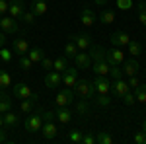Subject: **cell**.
Returning <instances> with one entry per match:
<instances>
[{
  "label": "cell",
  "mask_w": 146,
  "mask_h": 144,
  "mask_svg": "<svg viewBox=\"0 0 146 144\" xmlns=\"http://www.w3.org/2000/svg\"><path fill=\"white\" fill-rule=\"evenodd\" d=\"M74 94L78 96L80 100H94V96H96V88H94V82L90 80H78L76 84H74Z\"/></svg>",
  "instance_id": "obj_1"
},
{
  "label": "cell",
  "mask_w": 146,
  "mask_h": 144,
  "mask_svg": "<svg viewBox=\"0 0 146 144\" xmlns=\"http://www.w3.org/2000/svg\"><path fill=\"white\" fill-rule=\"evenodd\" d=\"M105 60H107L109 66H121L125 60V53L119 47H113L109 51H105Z\"/></svg>",
  "instance_id": "obj_2"
},
{
  "label": "cell",
  "mask_w": 146,
  "mask_h": 144,
  "mask_svg": "<svg viewBox=\"0 0 146 144\" xmlns=\"http://www.w3.org/2000/svg\"><path fill=\"white\" fill-rule=\"evenodd\" d=\"M0 29H2L4 33L16 35L20 31V25L16 22V18H12V16H0Z\"/></svg>",
  "instance_id": "obj_3"
},
{
  "label": "cell",
  "mask_w": 146,
  "mask_h": 144,
  "mask_svg": "<svg viewBox=\"0 0 146 144\" xmlns=\"http://www.w3.org/2000/svg\"><path fill=\"white\" fill-rule=\"evenodd\" d=\"M68 41H72V43L78 47V51H88L92 47V37L88 33H72V35H68Z\"/></svg>",
  "instance_id": "obj_4"
},
{
  "label": "cell",
  "mask_w": 146,
  "mask_h": 144,
  "mask_svg": "<svg viewBox=\"0 0 146 144\" xmlns=\"http://www.w3.org/2000/svg\"><path fill=\"white\" fill-rule=\"evenodd\" d=\"M72 98H74V92H72V88L60 90V92L56 94V98H55L56 107H68V105L72 103Z\"/></svg>",
  "instance_id": "obj_5"
},
{
  "label": "cell",
  "mask_w": 146,
  "mask_h": 144,
  "mask_svg": "<svg viewBox=\"0 0 146 144\" xmlns=\"http://www.w3.org/2000/svg\"><path fill=\"white\" fill-rule=\"evenodd\" d=\"M41 125H43V117H41V113L39 115H27V119H25V131L27 133H37V131H41Z\"/></svg>",
  "instance_id": "obj_6"
},
{
  "label": "cell",
  "mask_w": 146,
  "mask_h": 144,
  "mask_svg": "<svg viewBox=\"0 0 146 144\" xmlns=\"http://www.w3.org/2000/svg\"><path fill=\"white\" fill-rule=\"evenodd\" d=\"M14 96H16V100H27V98L37 100V94H33L27 84H16L14 86Z\"/></svg>",
  "instance_id": "obj_7"
},
{
  "label": "cell",
  "mask_w": 146,
  "mask_h": 144,
  "mask_svg": "<svg viewBox=\"0 0 146 144\" xmlns=\"http://www.w3.org/2000/svg\"><path fill=\"white\" fill-rule=\"evenodd\" d=\"M31 47L27 43V39L25 37H16L14 39V43H12V53H16L18 56H23L27 55V51H29Z\"/></svg>",
  "instance_id": "obj_8"
},
{
  "label": "cell",
  "mask_w": 146,
  "mask_h": 144,
  "mask_svg": "<svg viewBox=\"0 0 146 144\" xmlns=\"http://www.w3.org/2000/svg\"><path fill=\"white\" fill-rule=\"evenodd\" d=\"M94 88H96V94H109L111 92L109 76H96L94 78Z\"/></svg>",
  "instance_id": "obj_9"
},
{
  "label": "cell",
  "mask_w": 146,
  "mask_h": 144,
  "mask_svg": "<svg viewBox=\"0 0 146 144\" xmlns=\"http://www.w3.org/2000/svg\"><path fill=\"white\" fill-rule=\"evenodd\" d=\"M60 84H62V74L56 72V70H49L47 76H45V86L49 90H55V88H58Z\"/></svg>",
  "instance_id": "obj_10"
},
{
  "label": "cell",
  "mask_w": 146,
  "mask_h": 144,
  "mask_svg": "<svg viewBox=\"0 0 146 144\" xmlns=\"http://www.w3.org/2000/svg\"><path fill=\"white\" fill-rule=\"evenodd\" d=\"M78 82V66L76 68H66L62 72V84L66 88H74V84Z\"/></svg>",
  "instance_id": "obj_11"
},
{
  "label": "cell",
  "mask_w": 146,
  "mask_h": 144,
  "mask_svg": "<svg viewBox=\"0 0 146 144\" xmlns=\"http://www.w3.org/2000/svg\"><path fill=\"white\" fill-rule=\"evenodd\" d=\"M23 12H25V2H23V0H12V2H10V6H8V14H10L12 18L20 20Z\"/></svg>",
  "instance_id": "obj_12"
},
{
  "label": "cell",
  "mask_w": 146,
  "mask_h": 144,
  "mask_svg": "<svg viewBox=\"0 0 146 144\" xmlns=\"http://www.w3.org/2000/svg\"><path fill=\"white\" fill-rule=\"evenodd\" d=\"M129 90H131V88H129V84L125 82L123 78H117L115 82H111V94H113V96H117V98H123Z\"/></svg>",
  "instance_id": "obj_13"
},
{
  "label": "cell",
  "mask_w": 146,
  "mask_h": 144,
  "mask_svg": "<svg viewBox=\"0 0 146 144\" xmlns=\"http://www.w3.org/2000/svg\"><path fill=\"white\" fill-rule=\"evenodd\" d=\"M41 133H43V138L45 140H53L56 136V125L53 121H43V125H41Z\"/></svg>",
  "instance_id": "obj_14"
},
{
  "label": "cell",
  "mask_w": 146,
  "mask_h": 144,
  "mask_svg": "<svg viewBox=\"0 0 146 144\" xmlns=\"http://www.w3.org/2000/svg\"><path fill=\"white\" fill-rule=\"evenodd\" d=\"M96 20H98V16L94 14V10H90L88 6H84V8H82V14H80V22L84 23L86 27H92V25L96 23Z\"/></svg>",
  "instance_id": "obj_15"
},
{
  "label": "cell",
  "mask_w": 146,
  "mask_h": 144,
  "mask_svg": "<svg viewBox=\"0 0 146 144\" xmlns=\"http://www.w3.org/2000/svg\"><path fill=\"white\" fill-rule=\"evenodd\" d=\"M123 74L125 76H136L138 74V70H140V64L136 62L135 58H131V60H123Z\"/></svg>",
  "instance_id": "obj_16"
},
{
  "label": "cell",
  "mask_w": 146,
  "mask_h": 144,
  "mask_svg": "<svg viewBox=\"0 0 146 144\" xmlns=\"http://www.w3.org/2000/svg\"><path fill=\"white\" fill-rule=\"evenodd\" d=\"M74 62L78 68H92V56L86 51H78V55L74 56Z\"/></svg>",
  "instance_id": "obj_17"
},
{
  "label": "cell",
  "mask_w": 146,
  "mask_h": 144,
  "mask_svg": "<svg viewBox=\"0 0 146 144\" xmlns=\"http://www.w3.org/2000/svg\"><path fill=\"white\" fill-rule=\"evenodd\" d=\"M129 41H131V37L125 33V31H115V33L111 35V45L113 47H127Z\"/></svg>",
  "instance_id": "obj_18"
},
{
  "label": "cell",
  "mask_w": 146,
  "mask_h": 144,
  "mask_svg": "<svg viewBox=\"0 0 146 144\" xmlns=\"http://www.w3.org/2000/svg\"><path fill=\"white\" fill-rule=\"evenodd\" d=\"M92 66H94L96 76H109V70H111V66L107 64V60H98V62H92Z\"/></svg>",
  "instance_id": "obj_19"
},
{
  "label": "cell",
  "mask_w": 146,
  "mask_h": 144,
  "mask_svg": "<svg viewBox=\"0 0 146 144\" xmlns=\"http://www.w3.org/2000/svg\"><path fill=\"white\" fill-rule=\"evenodd\" d=\"M2 119H4V127H6V129H16L18 123H20V117H18L16 113H12V111L2 113Z\"/></svg>",
  "instance_id": "obj_20"
},
{
  "label": "cell",
  "mask_w": 146,
  "mask_h": 144,
  "mask_svg": "<svg viewBox=\"0 0 146 144\" xmlns=\"http://www.w3.org/2000/svg\"><path fill=\"white\" fill-rule=\"evenodd\" d=\"M55 115H56V121L60 123V125H66V123H70V119H72V113H70L68 107H56Z\"/></svg>",
  "instance_id": "obj_21"
},
{
  "label": "cell",
  "mask_w": 146,
  "mask_h": 144,
  "mask_svg": "<svg viewBox=\"0 0 146 144\" xmlns=\"http://www.w3.org/2000/svg\"><path fill=\"white\" fill-rule=\"evenodd\" d=\"M12 109V100L10 96L4 92V90H0V113H6V111Z\"/></svg>",
  "instance_id": "obj_22"
},
{
  "label": "cell",
  "mask_w": 146,
  "mask_h": 144,
  "mask_svg": "<svg viewBox=\"0 0 146 144\" xmlns=\"http://www.w3.org/2000/svg\"><path fill=\"white\" fill-rule=\"evenodd\" d=\"M27 56H29V60L35 64V62H41V58L45 56V51H43V49H39V47H33V49H29V51H27Z\"/></svg>",
  "instance_id": "obj_23"
},
{
  "label": "cell",
  "mask_w": 146,
  "mask_h": 144,
  "mask_svg": "<svg viewBox=\"0 0 146 144\" xmlns=\"http://www.w3.org/2000/svg\"><path fill=\"white\" fill-rule=\"evenodd\" d=\"M31 12H33L35 16H45L47 14V2L45 0H35L33 4H31Z\"/></svg>",
  "instance_id": "obj_24"
},
{
  "label": "cell",
  "mask_w": 146,
  "mask_h": 144,
  "mask_svg": "<svg viewBox=\"0 0 146 144\" xmlns=\"http://www.w3.org/2000/svg\"><path fill=\"white\" fill-rule=\"evenodd\" d=\"M90 51V56H92V62H98V60H105V49H101V47H94V49H88Z\"/></svg>",
  "instance_id": "obj_25"
},
{
  "label": "cell",
  "mask_w": 146,
  "mask_h": 144,
  "mask_svg": "<svg viewBox=\"0 0 146 144\" xmlns=\"http://www.w3.org/2000/svg\"><path fill=\"white\" fill-rule=\"evenodd\" d=\"M68 68V64H66V56H58V58H55L53 60V70H56V72H64Z\"/></svg>",
  "instance_id": "obj_26"
},
{
  "label": "cell",
  "mask_w": 146,
  "mask_h": 144,
  "mask_svg": "<svg viewBox=\"0 0 146 144\" xmlns=\"http://www.w3.org/2000/svg\"><path fill=\"white\" fill-rule=\"evenodd\" d=\"M127 49H129V53H131L133 56H138L140 53H142V45H140V41H135V39H131V41H129Z\"/></svg>",
  "instance_id": "obj_27"
},
{
  "label": "cell",
  "mask_w": 146,
  "mask_h": 144,
  "mask_svg": "<svg viewBox=\"0 0 146 144\" xmlns=\"http://www.w3.org/2000/svg\"><path fill=\"white\" fill-rule=\"evenodd\" d=\"M76 113L82 115V117H88L90 115V105H88V100H80L76 103Z\"/></svg>",
  "instance_id": "obj_28"
},
{
  "label": "cell",
  "mask_w": 146,
  "mask_h": 144,
  "mask_svg": "<svg viewBox=\"0 0 146 144\" xmlns=\"http://www.w3.org/2000/svg\"><path fill=\"white\" fill-rule=\"evenodd\" d=\"M12 84V76L8 74V70L0 68V90H6Z\"/></svg>",
  "instance_id": "obj_29"
},
{
  "label": "cell",
  "mask_w": 146,
  "mask_h": 144,
  "mask_svg": "<svg viewBox=\"0 0 146 144\" xmlns=\"http://www.w3.org/2000/svg\"><path fill=\"white\" fill-rule=\"evenodd\" d=\"M33 103H35L33 98L22 100V103H20V111H22V113H25V115H29V113H31V109H33Z\"/></svg>",
  "instance_id": "obj_30"
},
{
  "label": "cell",
  "mask_w": 146,
  "mask_h": 144,
  "mask_svg": "<svg viewBox=\"0 0 146 144\" xmlns=\"http://www.w3.org/2000/svg\"><path fill=\"white\" fill-rule=\"evenodd\" d=\"M76 55H78V47L72 43V41H68V43L64 45V56H66V58H74Z\"/></svg>",
  "instance_id": "obj_31"
},
{
  "label": "cell",
  "mask_w": 146,
  "mask_h": 144,
  "mask_svg": "<svg viewBox=\"0 0 146 144\" xmlns=\"http://www.w3.org/2000/svg\"><path fill=\"white\" fill-rule=\"evenodd\" d=\"M135 98H136V101L146 103V84H140V86L135 88Z\"/></svg>",
  "instance_id": "obj_32"
},
{
  "label": "cell",
  "mask_w": 146,
  "mask_h": 144,
  "mask_svg": "<svg viewBox=\"0 0 146 144\" xmlns=\"http://www.w3.org/2000/svg\"><path fill=\"white\" fill-rule=\"evenodd\" d=\"M136 14H138V20H140V23L142 25H146V2H138L136 4Z\"/></svg>",
  "instance_id": "obj_33"
},
{
  "label": "cell",
  "mask_w": 146,
  "mask_h": 144,
  "mask_svg": "<svg viewBox=\"0 0 146 144\" xmlns=\"http://www.w3.org/2000/svg\"><path fill=\"white\" fill-rule=\"evenodd\" d=\"M98 20H100L101 23H105V25H107V23H113V22H115V14H113L111 10H103L100 14V18H98Z\"/></svg>",
  "instance_id": "obj_34"
},
{
  "label": "cell",
  "mask_w": 146,
  "mask_h": 144,
  "mask_svg": "<svg viewBox=\"0 0 146 144\" xmlns=\"http://www.w3.org/2000/svg\"><path fill=\"white\" fill-rule=\"evenodd\" d=\"M96 142H100V144H111L113 138H111V134L107 133V131H100V133L96 134Z\"/></svg>",
  "instance_id": "obj_35"
},
{
  "label": "cell",
  "mask_w": 146,
  "mask_h": 144,
  "mask_svg": "<svg viewBox=\"0 0 146 144\" xmlns=\"http://www.w3.org/2000/svg\"><path fill=\"white\" fill-rule=\"evenodd\" d=\"M82 136H84V133L82 131H78V129H74V131H70L68 133V142H76V144H80L82 142Z\"/></svg>",
  "instance_id": "obj_36"
},
{
  "label": "cell",
  "mask_w": 146,
  "mask_h": 144,
  "mask_svg": "<svg viewBox=\"0 0 146 144\" xmlns=\"http://www.w3.org/2000/svg\"><path fill=\"white\" fill-rule=\"evenodd\" d=\"M94 98H96V101H98L100 107H107V105L111 103V100H109L107 94H98V96H94Z\"/></svg>",
  "instance_id": "obj_37"
},
{
  "label": "cell",
  "mask_w": 146,
  "mask_h": 144,
  "mask_svg": "<svg viewBox=\"0 0 146 144\" xmlns=\"http://www.w3.org/2000/svg\"><path fill=\"white\" fill-rule=\"evenodd\" d=\"M35 18H37V16H35L33 12H27V10H25L22 14V18H20V20H22V22H25L27 25H33V23H35Z\"/></svg>",
  "instance_id": "obj_38"
},
{
  "label": "cell",
  "mask_w": 146,
  "mask_h": 144,
  "mask_svg": "<svg viewBox=\"0 0 146 144\" xmlns=\"http://www.w3.org/2000/svg\"><path fill=\"white\" fill-rule=\"evenodd\" d=\"M31 66H33V62L29 60V56H27V55L20 56V68H22V70H29Z\"/></svg>",
  "instance_id": "obj_39"
},
{
  "label": "cell",
  "mask_w": 146,
  "mask_h": 144,
  "mask_svg": "<svg viewBox=\"0 0 146 144\" xmlns=\"http://www.w3.org/2000/svg\"><path fill=\"white\" fill-rule=\"evenodd\" d=\"M0 60H2V62H10L12 60V51H8V49L2 47V49H0Z\"/></svg>",
  "instance_id": "obj_40"
},
{
  "label": "cell",
  "mask_w": 146,
  "mask_h": 144,
  "mask_svg": "<svg viewBox=\"0 0 146 144\" xmlns=\"http://www.w3.org/2000/svg\"><path fill=\"white\" fill-rule=\"evenodd\" d=\"M117 8L119 10H131L133 8V0H117Z\"/></svg>",
  "instance_id": "obj_41"
},
{
  "label": "cell",
  "mask_w": 146,
  "mask_h": 144,
  "mask_svg": "<svg viewBox=\"0 0 146 144\" xmlns=\"http://www.w3.org/2000/svg\"><path fill=\"white\" fill-rule=\"evenodd\" d=\"M96 142V134L94 133H84L82 136V144H94Z\"/></svg>",
  "instance_id": "obj_42"
},
{
  "label": "cell",
  "mask_w": 146,
  "mask_h": 144,
  "mask_svg": "<svg viewBox=\"0 0 146 144\" xmlns=\"http://www.w3.org/2000/svg\"><path fill=\"white\" fill-rule=\"evenodd\" d=\"M123 101L127 103V105H135V101H136V98H135V94H131V90L127 92L123 96Z\"/></svg>",
  "instance_id": "obj_43"
},
{
  "label": "cell",
  "mask_w": 146,
  "mask_h": 144,
  "mask_svg": "<svg viewBox=\"0 0 146 144\" xmlns=\"http://www.w3.org/2000/svg\"><path fill=\"white\" fill-rule=\"evenodd\" d=\"M109 76H113L115 80H117V78H123V70H121V66H111Z\"/></svg>",
  "instance_id": "obj_44"
},
{
  "label": "cell",
  "mask_w": 146,
  "mask_h": 144,
  "mask_svg": "<svg viewBox=\"0 0 146 144\" xmlns=\"http://www.w3.org/2000/svg\"><path fill=\"white\" fill-rule=\"evenodd\" d=\"M41 66L45 68L47 72H49V70H53V60H51L49 56H43V58H41Z\"/></svg>",
  "instance_id": "obj_45"
},
{
  "label": "cell",
  "mask_w": 146,
  "mask_h": 144,
  "mask_svg": "<svg viewBox=\"0 0 146 144\" xmlns=\"http://www.w3.org/2000/svg\"><path fill=\"white\" fill-rule=\"evenodd\" d=\"M135 142L136 144H146V133L144 131H140V133L135 134Z\"/></svg>",
  "instance_id": "obj_46"
},
{
  "label": "cell",
  "mask_w": 146,
  "mask_h": 144,
  "mask_svg": "<svg viewBox=\"0 0 146 144\" xmlns=\"http://www.w3.org/2000/svg\"><path fill=\"white\" fill-rule=\"evenodd\" d=\"M41 117H43V121H55V119H56L55 111H43Z\"/></svg>",
  "instance_id": "obj_47"
},
{
  "label": "cell",
  "mask_w": 146,
  "mask_h": 144,
  "mask_svg": "<svg viewBox=\"0 0 146 144\" xmlns=\"http://www.w3.org/2000/svg\"><path fill=\"white\" fill-rule=\"evenodd\" d=\"M127 84H129V88L135 90L136 86H140V80H138L136 76H129V82H127Z\"/></svg>",
  "instance_id": "obj_48"
},
{
  "label": "cell",
  "mask_w": 146,
  "mask_h": 144,
  "mask_svg": "<svg viewBox=\"0 0 146 144\" xmlns=\"http://www.w3.org/2000/svg\"><path fill=\"white\" fill-rule=\"evenodd\" d=\"M8 6H10V2H8V0H0V16L8 14Z\"/></svg>",
  "instance_id": "obj_49"
},
{
  "label": "cell",
  "mask_w": 146,
  "mask_h": 144,
  "mask_svg": "<svg viewBox=\"0 0 146 144\" xmlns=\"http://www.w3.org/2000/svg\"><path fill=\"white\" fill-rule=\"evenodd\" d=\"M4 127H0V142H6L8 138H6V131H2Z\"/></svg>",
  "instance_id": "obj_50"
},
{
  "label": "cell",
  "mask_w": 146,
  "mask_h": 144,
  "mask_svg": "<svg viewBox=\"0 0 146 144\" xmlns=\"http://www.w3.org/2000/svg\"><path fill=\"white\" fill-rule=\"evenodd\" d=\"M4 43H6V37H4V31H0V49L4 47Z\"/></svg>",
  "instance_id": "obj_51"
},
{
  "label": "cell",
  "mask_w": 146,
  "mask_h": 144,
  "mask_svg": "<svg viewBox=\"0 0 146 144\" xmlns=\"http://www.w3.org/2000/svg\"><path fill=\"white\" fill-rule=\"evenodd\" d=\"M94 2H96V4H98V6H105V4H107V2H109V0H94Z\"/></svg>",
  "instance_id": "obj_52"
},
{
  "label": "cell",
  "mask_w": 146,
  "mask_h": 144,
  "mask_svg": "<svg viewBox=\"0 0 146 144\" xmlns=\"http://www.w3.org/2000/svg\"><path fill=\"white\" fill-rule=\"evenodd\" d=\"M142 131H144V133H146V119H144V121H142Z\"/></svg>",
  "instance_id": "obj_53"
},
{
  "label": "cell",
  "mask_w": 146,
  "mask_h": 144,
  "mask_svg": "<svg viewBox=\"0 0 146 144\" xmlns=\"http://www.w3.org/2000/svg\"><path fill=\"white\" fill-rule=\"evenodd\" d=\"M0 127H4V119H2V113H0Z\"/></svg>",
  "instance_id": "obj_54"
},
{
  "label": "cell",
  "mask_w": 146,
  "mask_h": 144,
  "mask_svg": "<svg viewBox=\"0 0 146 144\" xmlns=\"http://www.w3.org/2000/svg\"><path fill=\"white\" fill-rule=\"evenodd\" d=\"M8 2H12V0H8Z\"/></svg>",
  "instance_id": "obj_55"
}]
</instances>
